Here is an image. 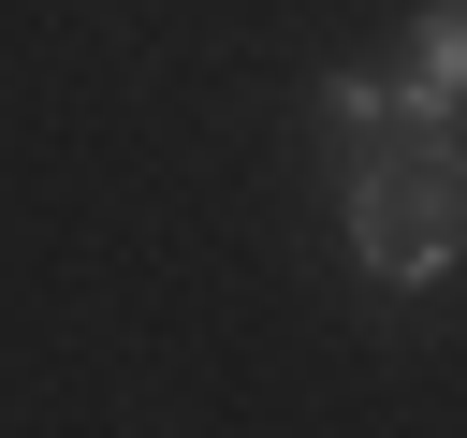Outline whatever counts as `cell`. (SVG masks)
Segmentation results:
<instances>
[{
	"label": "cell",
	"mask_w": 467,
	"mask_h": 438,
	"mask_svg": "<svg viewBox=\"0 0 467 438\" xmlns=\"http://www.w3.org/2000/svg\"><path fill=\"white\" fill-rule=\"evenodd\" d=\"M336 234H350V263L379 292H438L467 263V131H379V146H350Z\"/></svg>",
	"instance_id": "1"
},
{
	"label": "cell",
	"mask_w": 467,
	"mask_h": 438,
	"mask_svg": "<svg viewBox=\"0 0 467 438\" xmlns=\"http://www.w3.org/2000/svg\"><path fill=\"white\" fill-rule=\"evenodd\" d=\"M394 131H467V0H423V15H409Z\"/></svg>",
	"instance_id": "2"
},
{
	"label": "cell",
	"mask_w": 467,
	"mask_h": 438,
	"mask_svg": "<svg viewBox=\"0 0 467 438\" xmlns=\"http://www.w3.org/2000/svg\"><path fill=\"white\" fill-rule=\"evenodd\" d=\"M321 117H336L350 146H379V131H394V73H365V58H350V73H321Z\"/></svg>",
	"instance_id": "3"
}]
</instances>
